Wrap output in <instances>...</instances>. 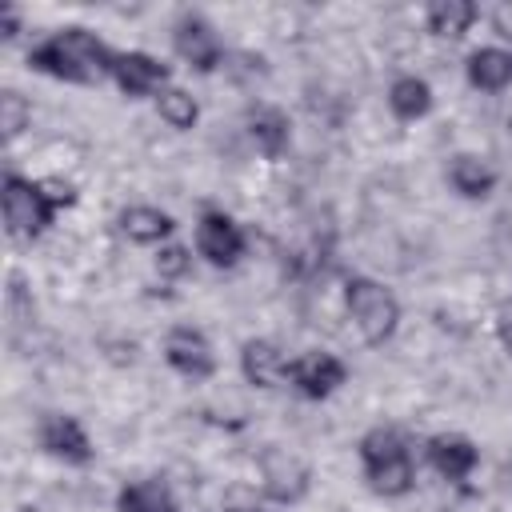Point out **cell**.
<instances>
[{
	"label": "cell",
	"instance_id": "17",
	"mask_svg": "<svg viewBox=\"0 0 512 512\" xmlns=\"http://www.w3.org/2000/svg\"><path fill=\"white\" fill-rule=\"evenodd\" d=\"M116 508H120V512H180L172 488H168L164 480H152V476L124 484L120 496H116Z\"/></svg>",
	"mask_w": 512,
	"mask_h": 512
},
{
	"label": "cell",
	"instance_id": "24",
	"mask_svg": "<svg viewBox=\"0 0 512 512\" xmlns=\"http://www.w3.org/2000/svg\"><path fill=\"white\" fill-rule=\"evenodd\" d=\"M184 268H188V252H184V248H168V252L160 256V272H172V276H176V272H184Z\"/></svg>",
	"mask_w": 512,
	"mask_h": 512
},
{
	"label": "cell",
	"instance_id": "15",
	"mask_svg": "<svg viewBox=\"0 0 512 512\" xmlns=\"http://www.w3.org/2000/svg\"><path fill=\"white\" fill-rule=\"evenodd\" d=\"M468 84L480 92H500L512 84V52L504 48H476L468 56Z\"/></svg>",
	"mask_w": 512,
	"mask_h": 512
},
{
	"label": "cell",
	"instance_id": "12",
	"mask_svg": "<svg viewBox=\"0 0 512 512\" xmlns=\"http://www.w3.org/2000/svg\"><path fill=\"white\" fill-rule=\"evenodd\" d=\"M428 460L432 468L444 476V480H468L472 468L480 464V448L468 440V436H456V432H440L428 440Z\"/></svg>",
	"mask_w": 512,
	"mask_h": 512
},
{
	"label": "cell",
	"instance_id": "9",
	"mask_svg": "<svg viewBox=\"0 0 512 512\" xmlns=\"http://www.w3.org/2000/svg\"><path fill=\"white\" fill-rule=\"evenodd\" d=\"M112 80L120 84L124 96H160L168 84V64H160L148 52H116L112 60Z\"/></svg>",
	"mask_w": 512,
	"mask_h": 512
},
{
	"label": "cell",
	"instance_id": "2",
	"mask_svg": "<svg viewBox=\"0 0 512 512\" xmlns=\"http://www.w3.org/2000/svg\"><path fill=\"white\" fill-rule=\"evenodd\" d=\"M360 464L364 476L372 484V492L380 496H404L416 484V468H412V448L396 428H372L360 440Z\"/></svg>",
	"mask_w": 512,
	"mask_h": 512
},
{
	"label": "cell",
	"instance_id": "11",
	"mask_svg": "<svg viewBox=\"0 0 512 512\" xmlns=\"http://www.w3.org/2000/svg\"><path fill=\"white\" fill-rule=\"evenodd\" d=\"M176 52H180L196 72H212V68L220 64V56H224L220 36H216V28H212L204 16H184V20L176 24Z\"/></svg>",
	"mask_w": 512,
	"mask_h": 512
},
{
	"label": "cell",
	"instance_id": "18",
	"mask_svg": "<svg viewBox=\"0 0 512 512\" xmlns=\"http://www.w3.org/2000/svg\"><path fill=\"white\" fill-rule=\"evenodd\" d=\"M248 136L268 160H276L288 148V116L280 108H256L248 116Z\"/></svg>",
	"mask_w": 512,
	"mask_h": 512
},
{
	"label": "cell",
	"instance_id": "1",
	"mask_svg": "<svg viewBox=\"0 0 512 512\" xmlns=\"http://www.w3.org/2000/svg\"><path fill=\"white\" fill-rule=\"evenodd\" d=\"M112 60L116 52H108L88 28H64L44 44H36L28 56L36 72L68 84H100L104 76H112Z\"/></svg>",
	"mask_w": 512,
	"mask_h": 512
},
{
	"label": "cell",
	"instance_id": "5",
	"mask_svg": "<svg viewBox=\"0 0 512 512\" xmlns=\"http://www.w3.org/2000/svg\"><path fill=\"white\" fill-rule=\"evenodd\" d=\"M196 252L212 264V268H232L244 256V232L232 216L224 212H204L196 224Z\"/></svg>",
	"mask_w": 512,
	"mask_h": 512
},
{
	"label": "cell",
	"instance_id": "19",
	"mask_svg": "<svg viewBox=\"0 0 512 512\" xmlns=\"http://www.w3.org/2000/svg\"><path fill=\"white\" fill-rule=\"evenodd\" d=\"M388 108H392L400 120H420V116H428V112H432V88H428V80H420V76H400V80H392V88H388Z\"/></svg>",
	"mask_w": 512,
	"mask_h": 512
},
{
	"label": "cell",
	"instance_id": "6",
	"mask_svg": "<svg viewBox=\"0 0 512 512\" xmlns=\"http://www.w3.org/2000/svg\"><path fill=\"white\" fill-rule=\"evenodd\" d=\"M344 376H348V368L332 352H304L292 360V372H288L292 388L308 400H328L344 384Z\"/></svg>",
	"mask_w": 512,
	"mask_h": 512
},
{
	"label": "cell",
	"instance_id": "4",
	"mask_svg": "<svg viewBox=\"0 0 512 512\" xmlns=\"http://www.w3.org/2000/svg\"><path fill=\"white\" fill-rule=\"evenodd\" d=\"M344 304H348V316H352V324H356V332H360L364 344L392 340V332L400 324V304H396V296L380 280L352 276L344 284Z\"/></svg>",
	"mask_w": 512,
	"mask_h": 512
},
{
	"label": "cell",
	"instance_id": "14",
	"mask_svg": "<svg viewBox=\"0 0 512 512\" xmlns=\"http://www.w3.org/2000/svg\"><path fill=\"white\" fill-rule=\"evenodd\" d=\"M448 184H452V192H460L464 200H484V196H492V188H496V168L488 164V160H480V156H472V152H456L452 160H448Z\"/></svg>",
	"mask_w": 512,
	"mask_h": 512
},
{
	"label": "cell",
	"instance_id": "3",
	"mask_svg": "<svg viewBox=\"0 0 512 512\" xmlns=\"http://www.w3.org/2000/svg\"><path fill=\"white\" fill-rule=\"evenodd\" d=\"M60 204H72V188L68 192H48V184H32L24 176H4L0 184V212H4V224L12 236L20 240H36Z\"/></svg>",
	"mask_w": 512,
	"mask_h": 512
},
{
	"label": "cell",
	"instance_id": "8",
	"mask_svg": "<svg viewBox=\"0 0 512 512\" xmlns=\"http://www.w3.org/2000/svg\"><path fill=\"white\" fill-rule=\"evenodd\" d=\"M260 476H264V492L280 504L300 500L308 488V464L300 456H292L288 448H268L260 456Z\"/></svg>",
	"mask_w": 512,
	"mask_h": 512
},
{
	"label": "cell",
	"instance_id": "13",
	"mask_svg": "<svg viewBox=\"0 0 512 512\" xmlns=\"http://www.w3.org/2000/svg\"><path fill=\"white\" fill-rule=\"evenodd\" d=\"M240 368L248 376V384L256 388H280L292 372V360L272 344V340H248L240 348Z\"/></svg>",
	"mask_w": 512,
	"mask_h": 512
},
{
	"label": "cell",
	"instance_id": "21",
	"mask_svg": "<svg viewBox=\"0 0 512 512\" xmlns=\"http://www.w3.org/2000/svg\"><path fill=\"white\" fill-rule=\"evenodd\" d=\"M156 112H160V120L168 124V128H192L196 124V100L184 92V88H164L160 96H156Z\"/></svg>",
	"mask_w": 512,
	"mask_h": 512
},
{
	"label": "cell",
	"instance_id": "20",
	"mask_svg": "<svg viewBox=\"0 0 512 512\" xmlns=\"http://www.w3.org/2000/svg\"><path fill=\"white\" fill-rule=\"evenodd\" d=\"M476 20V4L472 0H432L428 4V32L432 36H464Z\"/></svg>",
	"mask_w": 512,
	"mask_h": 512
},
{
	"label": "cell",
	"instance_id": "16",
	"mask_svg": "<svg viewBox=\"0 0 512 512\" xmlns=\"http://www.w3.org/2000/svg\"><path fill=\"white\" fill-rule=\"evenodd\" d=\"M172 216L152 208V204H132L120 212V232L132 240V244H160L164 236H172Z\"/></svg>",
	"mask_w": 512,
	"mask_h": 512
},
{
	"label": "cell",
	"instance_id": "7",
	"mask_svg": "<svg viewBox=\"0 0 512 512\" xmlns=\"http://www.w3.org/2000/svg\"><path fill=\"white\" fill-rule=\"evenodd\" d=\"M164 360L188 376V380H208L216 372V356H212V344L200 328H172L164 336Z\"/></svg>",
	"mask_w": 512,
	"mask_h": 512
},
{
	"label": "cell",
	"instance_id": "10",
	"mask_svg": "<svg viewBox=\"0 0 512 512\" xmlns=\"http://www.w3.org/2000/svg\"><path fill=\"white\" fill-rule=\"evenodd\" d=\"M40 448H44L48 456L64 460V464H88V460H92V440H88V432L80 428L76 416H60V412H52V416L40 420Z\"/></svg>",
	"mask_w": 512,
	"mask_h": 512
},
{
	"label": "cell",
	"instance_id": "23",
	"mask_svg": "<svg viewBox=\"0 0 512 512\" xmlns=\"http://www.w3.org/2000/svg\"><path fill=\"white\" fill-rule=\"evenodd\" d=\"M496 332H500V344H504V352L512 356V300H504V304H500V316H496Z\"/></svg>",
	"mask_w": 512,
	"mask_h": 512
},
{
	"label": "cell",
	"instance_id": "25",
	"mask_svg": "<svg viewBox=\"0 0 512 512\" xmlns=\"http://www.w3.org/2000/svg\"><path fill=\"white\" fill-rule=\"evenodd\" d=\"M0 32H4V36H16V16H12L8 4H0Z\"/></svg>",
	"mask_w": 512,
	"mask_h": 512
},
{
	"label": "cell",
	"instance_id": "22",
	"mask_svg": "<svg viewBox=\"0 0 512 512\" xmlns=\"http://www.w3.org/2000/svg\"><path fill=\"white\" fill-rule=\"evenodd\" d=\"M28 120H32V104L12 88L0 92V132H4V140H16L28 128Z\"/></svg>",
	"mask_w": 512,
	"mask_h": 512
}]
</instances>
